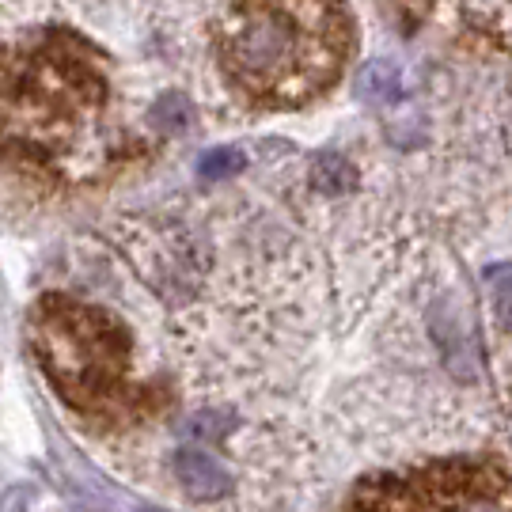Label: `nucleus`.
Masks as SVG:
<instances>
[{"mask_svg": "<svg viewBox=\"0 0 512 512\" xmlns=\"http://www.w3.org/2000/svg\"><path fill=\"white\" fill-rule=\"evenodd\" d=\"M429 327H433V338H437L440 353L448 357V368L471 380L475 376V361H478V349H475V334L467 327V319L459 315L456 304L440 300L437 308L429 311Z\"/></svg>", "mask_w": 512, "mask_h": 512, "instance_id": "f257e3e1", "label": "nucleus"}, {"mask_svg": "<svg viewBox=\"0 0 512 512\" xmlns=\"http://www.w3.org/2000/svg\"><path fill=\"white\" fill-rule=\"evenodd\" d=\"M361 95H365L372 107L399 103V95H403V73H399V65L391 57L372 61L365 73H361Z\"/></svg>", "mask_w": 512, "mask_h": 512, "instance_id": "7ed1b4c3", "label": "nucleus"}, {"mask_svg": "<svg viewBox=\"0 0 512 512\" xmlns=\"http://www.w3.org/2000/svg\"><path fill=\"white\" fill-rule=\"evenodd\" d=\"M175 475L194 501H220V497L232 494V475L209 452H198V448H179Z\"/></svg>", "mask_w": 512, "mask_h": 512, "instance_id": "f03ea898", "label": "nucleus"}, {"mask_svg": "<svg viewBox=\"0 0 512 512\" xmlns=\"http://www.w3.org/2000/svg\"><path fill=\"white\" fill-rule=\"evenodd\" d=\"M486 285H490V293H494V308H497V319L512 327V266H490L486 270Z\"/></svg>", "mask_w": 512, "mask_h": 512, "instance_id": "423d86ee", "label": "nucleus"}, {"mask_svg": "<svg viewBox=\"0 0 512 512\" xmlns=\"http://www.w3.org/2000/svg\"><path fill=\"white\" fill-rule=\"evenodd\" d=\"M311 179L319 190H330V194H342V190H353L357 186V171L338 156V152H323L315 156V167H311Z\"/></svg>", "mask_w": 512, "mask_h": 512, "instance_id": "20e7f679", "label": "nucleus"}, {"mask_svg": "<svg viewBox=\"0 0 512 512\" xmlns=\"http://www.w3.org/2000/svg\"><path fill=\"white\" fill-rule=\"evenodd\" d=\"M145 512H160V509H145Z\"/></svg>", "mask_w": 512, "mask_h": 512, "instance_id": "0eeeda50", "label": "nucleus"}, {"mask_svg": "<svg viewBox=\"0 0 512 512\" xmlns=\"http://www.w3.org/2000/svg\"><path fill=\"white\" fill-rule=\"evenodd\" d=\"M243 167V152L239 148H209L202 160H198V175L202 179H228Z\"/></svg>", "mask_w": 512, "mask_h": 512, "instance_id": "39448f33", "label": "nucleus"}]
</instances>
